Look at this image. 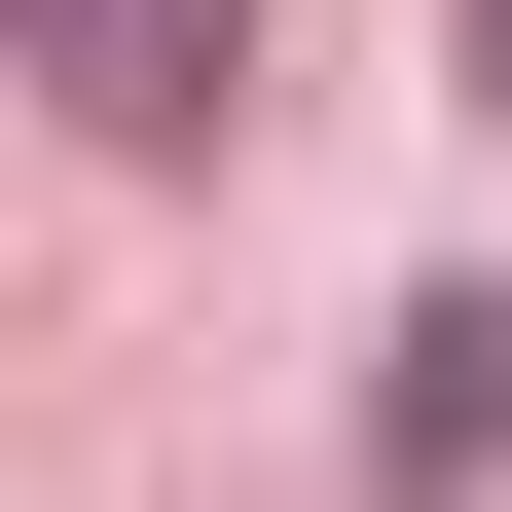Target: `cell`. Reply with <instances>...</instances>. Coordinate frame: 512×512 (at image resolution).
Listing matches in <instances>:
<instances>
[{"label":"cell","mask_w":512,"mask_h":512,"mask_svg":"<svg viewBox=\"0 0 512 512\" xmlns=\"http://www.w3.org/2000/svg\"><path fill=\"white\" fill-rule=\"evenodd\" d=\"M0 74L74 110V147H220V74H256V0H0Z\"/></svg>","instance_id":"1"},{"label":"cell","mask_w":512,"mask_h":512,"mask_svg":"<svg viewBox=\"0 0 512 512\" xmlns=\"http://www.w3.org/2000/svg\"><path fill=\"white\" fill-rule=\"evenodd\" d=\"M476 439H512V330L439 293V330H403V403H366V476H403V512H476Z\"/></svg>","instance_id":"2"},{"label":"cell","mask_w":512,"mask_h":512,"mask_svg":"<svg viewBox=\"0 0 512 512\" xmlns=\"http://www.w3.org/2000/svg\"><path fill=\"white\" fill-rule=\"evenodd\" d=\"M476 110H512V0H476Z\"/></svg>","instance_id":"3"}]
</instances>
